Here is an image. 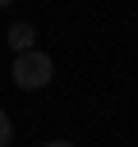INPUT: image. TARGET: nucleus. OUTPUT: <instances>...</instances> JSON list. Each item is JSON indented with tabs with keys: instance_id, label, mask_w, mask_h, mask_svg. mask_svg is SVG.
Masks as SVG:
<instances>
[{
	"instance_id": "f03ea898",
	"label": "nucleus",
	"mask_w": 138,
	"mask_h": 147,
	"mask_svg": "<svg viewBox=\"0 0 138 147\" xmlns=\"http://www.w3.org/2000/svg\"><path fill=\"white\" fill-rule=\"evenodd\" d=\"M32 37H37V32H32V23H14V28H9V46H14L18 55H23V51H32Z\"/></svg>"
},
{
	"instance_id": "39448f33",
	"label": "nucleus",
	"mask_w": 138,
	"mask_h": 147,
	"mask_svg": "<svg viewBox=\"0 0 138 147\" xmlns=\"http://www.w3.org/2000/svg\"><path fill=\"white\" fill-rule=\"evenodd\" d=\"M0 5H9V0H0Z\"/></svg>"
},
{
	"instance_id": "7ed1b4c3",
	"label": "nucleus",
	"mask_w": 138,
	"mask_h": 147,
	"mask_svg": "<svg viewBox=\"0 0 138 147\" xmlns=\"http://www.w3.org/2000/svg\"><path fill=\"white\" fill-rule=\"evenodd\" d=\"M9 138H14V124H9V115H5V110H0V147H5V142H9Z\"/></svg>"
},
{
	"instance_id": "20e7f679",
	"label": "nucleus",
	"mask_w": 138,
	"mask_h": 147,
	"mask_svg": "<svg viewBox=\"0 0 138 147\" xmlns=\"http://www.w3.org/2000/svg\"><path fill=\"white\" fill-rule=\"evenodd\" d=\"M46 147H74V142H64V138H55V142H46Z\"/></svg>"
},
{
	"instance_id": "f257e3e1",
	"label": "nucleus",
	"mask_w": 138,
	"mask_h": 147,
	"mask_svg": "<svg viewBox=\"0 0 138 147\" xmlns=\"http://www.w3.org/2000/svg\"><path fill=\"white\" fill-rule=\"evenodd\" d=\"M9 74H14V83L23 87V92H37V87H46L51 78H55V64H51V55L46 51H23V55H14V64H9Z\"/></svg>"
}]
</instances>
